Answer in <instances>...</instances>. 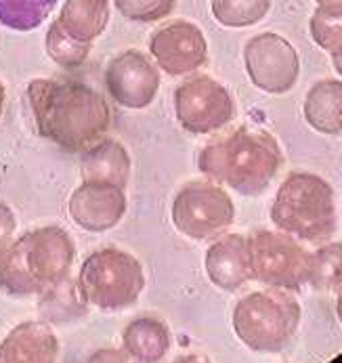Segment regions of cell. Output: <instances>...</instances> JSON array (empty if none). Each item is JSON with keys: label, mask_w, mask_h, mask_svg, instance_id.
<instances>
[{"label": "cell", "mask_w": 342, "mask_h": 363, "mask_svg": "<svg viewBox=\"0 0 342 363\" xmlns=\"http://www.w3.org/2000/svg\"><path fill=\"white\" fill-rule=\"evenodd\" d=\"M26 97L38 135L67 154L87 152L111 126L109 104L84 82L36 78Z\"/></svg>", "instance_id": "cell-1"}, {"label": "cell", "mask_w": 342, "mask_h": 363, "mask_svg": "<svg viewBox=\"0 0 342 363\" xmlns=\"http://www.w3.org/2000/svg\"><path fill=\"white\" fill-rule=\"evenodd\" d=\"M282 162V147L271 133L240 126L208 143L197 156V168L210 181L254 198L267 191Z\"/></svg>", "instance_id": "cell-2"}, {"label": "cell", "mask_w": 342, "mask_h": 363, "mask_svg": "<svg viewBox=\"0 0 342 363\" xmlns=\"http://www.w3.org/2000/svg\"><path fill=\"white\" fill-rule=\"evenodd\" d=\"M74 257L76 246L65 229H32L0 250V292L15 298L40 296L70 277Z\"/></svg>", "instance_id": "cell-3"}, {"label": "cell", "mask_w": 342, "mask_h": 363, "mask_svg": "<svg viewBox=\"0 0 342 363\" xmlns=\"http://www.w3.org/2000/svg\"><path fill=\"white\" fill-rule=\"evenodd\" d=\"M271 220L298 242H328L338 225L332 185L313 172L288 174L275 194Z\"/></svg>", "instance_id": "cell-4"}, {"label": "cell", "mask_w": 342, "mask_h": 363, "mask_svg": "<svg viewBox=\"0 0 342 363\" xmlns=\"http://www.w3.org/2000/svg\"><path fill=\"white\" fill-rule=\"evenodd\" d=\"M233 330L250 351L280 353L300 323V305L288 290L267 288L250 292L233 309Z\"/></svg>", "instance_id": "cell-5"}, {"label": "cell", "mask_w": 342, "mask_h": 363, "mask_svg": "<svg viewBox=\"0 0 342 363\" xmlns=\"http://www.w3.org/2000/svg\"><path fill=\"white\" fill-rule=\"evenodd\" d=\"M76 284L87 305L118 313L133 307L143 294L145 271L126 250L99 248L80 264Z\"/></svg>", "instance_id": "cell-6"}, {"label": "cell", "mask_w": 342, "mask_h": 363, "mask_svg": "<svg viewBox=\"0 0 342 363\" xmlns=\"http://www.w3.org/2000/svg\"><path fill=\"white\" fill-rule=\"evenodd\" d=\"M252 279L267 288L300 290L309 279L311 252L284 231H256L248 238Z\"/></svg>", "instance_id": "cell-7"}, {"label": "cell", "mask_w": 342, "mask_h": 363, "mask_svg": "<svg viewBox=\"0 0 342 363\" xmlns=\"http://www.w3.org/2000/svg\"><path fill=\"white\" fill-rule=\"evenodd\" d=\"M172 225L189 240H210L236 220V204L214 181H194L179 189L170 208Z\"/></svg>", "instance_id": "cell-8"}, {"label": "cell", "mask_w": 342, "mask_h": 363, "mask_svg": "<svg viewBox=\"0 0 342 363\" xmlns=\"http://www.w3.org/2000/svg\"><path fill=\"white\" fill-rule=\"evenodd\" d=\"M175 116L183 130L212 135L236 118V101L227 86L206 74L187 78L175 89Z\"/></svg>", "instance_id": "cell-9"}, {"label": "cell", "mask_w": 342, "mask_h": 363, "mask_svg": "<svg viewBox=\"0 0 342 363\" xmlns=\"http://www.w3.org/2000/svg\"><path fill=\"white\" fill-rule=\"evenodd\" d=\"M244 65L250 82L269 95L288 93L300 76L298 52L275 32L256 34L246 43Z\"/></svg>", "instance_id": "cell-10"}, {"label": "cell", "mask_w": 342, "mask_h": 363, "mask_svg": "<svg viewBox=\"0 0 342 363\" xmlns=\"http://www.w3.org/2000/svg\"><path fill=\"white\" fill-rule=\"evenodd\" d=\"M105 91L111 101L126 109H145L160 91V67L139 49L116 55L103 74Z\"/></svg>", "instance_id": "cell-11"}, {"label": "cell", "mask_w": 342, "mask_h": 363, "mask_svg": "<svg viewBox=\"0 0 342 363\" xmlns=\"http://www.w3.org/2000/svg\"><path fill=\"white\" fill-rule=\"evenodd\" d=\"M149 52L164 74L179 78L206 65L208 43L199 26L187 19H177L151 34Z\"/></svg>", "instance_id": "cell-12"}, {"label": "cell", "mask_w": 342, "mask_h": 363, "mask_svg": "<svg viewBox=\"0 0 342 363\" xmlns=\"http://www.w3.org/2000/svg\"><path fill=\"white\" fill-rule=\"evenodd\" d=\"M126 206V189L107 181H82L67 202V212L80 229L103 233L124 218Z\"/></svg>", "instance_id": "cell-13"}, {"label": "cell", "mask_w": 342, "mask_h": 363, "mask_svg": "<svg viewBox=\"0 0 342 363\" xmlns=\"http://www.w3.org/2000/svg\"><path fill=\"white\" fill-rule=\"evenodd\" d=\"M204 269L216 288L225 292L240 290L252 279L248 238L242 233H227L214 240L206 250Z\"/></svg>", "instance_id": "cell-14"}, {"label": "cell", "mask_w": 342, "mask_h": 363, "mask_svg": "<svg viewBox=\"0 0 342 363\" xmlns=\"http://www.w3.org/2000/svg\"><path fill=\"white\" fill-rule=\"evenodd\" d=\"M0 363H59V340L47 321H23L0 342Z\"/></svg>", "instance_id": "cell-15"}, {"label": "cell", "mask_w": 342, "mask_h": 363, "mask_svg": "<svg viewBox=\"0 0 342 363\" xmlns=\"http://www.w3.org/2000/svg\"><path fill=\"white\" fill-rule=\"evenodd\" d=\"M82 181H107L126 189L131 179V156L116 139L103 137L80 156Z\"/></svg>", "instance_id": "cell-16"}, {"label": "cell", "mask_w": 342, "mask_h": 363, "mask_svg": "<svg viewBox=\"0 0 342 363\" xmlns=\"http://www.w3.org/2000/svg\"><path fill=\"white\" fill-rule=\"evenodd\" d=\"M80 45H93L109 23V0H65L55 19Z\"/></svg>", "instance_id": "cell-17"}, {"label": "cell", "mask_w": 342, "mask_h": 363, "mask_svg": "<svg viewBox=\"0 0 342 363\" xmlns=\"http://www.w3.org/2000/svg\"><path fill=\"white\" fill-rule=\"evenodd\" d=\"M304 120L307 124L321 133L336 137L342 135V82L341 80H319L304 97Z\"/></svg>", "instance_id": "cell-18"}, {"label": "cell", "mask_w": 342, "mask_h": 363, "mask_svg": "<svg viewBox=\"0 0 342 363\" xmlns=\"http://www.w3.org/2000/svg\"><path fill=\"white\" fill-rule=\"evenodd\" d=\"M172 338L164 321L139 317L122 332V349L139 363H160L170 351Z\"/></svg>", "instance_id": "cell-19"}, {"label": "cell", "mask_w": 342, "mask_h": 363, "mask_svg": "<svg viewBox=\"0 0 342 363\" xmlns=\"http://www.w3.org/2000/svg\"><path fill=\"white\" fill-rule=\"evenodd\" d=\"M87 309V303L78 290L76 281L63 279L49 292L40 294V315L47 323H65L80 317Z\"/></svg>", "instance_id": "cell-20"}, {"label": "cell", "mask_w": 342, "mask_h": 363, "mask_svg": "<svg viewBox=\"0 0 342 363\" xmlns=\"http://www.w3.org/2000/svg\"><path fill=\"white\" fill-rule=\"evenodd\" d=\"M313 43L332 59L342 57V0L317 4L309 21Z\"/></svg>", "instance_id": "cell-21"}, {"label": "cell", "mask_w": 342, "mask_h": 363, "mask_svg": "<svg viewBox=\"0 0 342 363\" xmlns=\"http://www.w3.org/2000/svg\"><path fill=\"white\" fill-rule=\"evenodd\" d=\"M59 0H0V23L15 32H32L45 23Z\"/></svg>", "instance_id": "cell-22"}, {"label": "cell", "mask_w": 342, "mask_h": 363, "mask_svg": "<svg viewBox=\"0 0 342 363\" xmlns=\"http://www.w3.org/2000/svg\"><path fill=\"white\" fill-rule=\"evenodd\" d=\"M309 286L315 290H338L342 286V244L328 242L311 252Z\"/></svg>", "instance_id": "cell-23"}, {"label": "cell", "mask_w": 342, "mask_h": 363, "mask_svg": "<svg viewBox=\"0 0 342 363\" xmlns=\"http://www.w3.org/2000/svg\"><path fill=\"white\" fill-rule=\"evenodd\" d=\"M271 0H210L212 17L225 28H250L267 17Z\"/></svg>", "instance_id": "cell-24"}, {"label": "cell", "mask_w": 342, "mask_h": 363, "mask_svg": "<svg viewBox=\"0 0 342 363\" xmlns=\"http://www.w3.org/2000/svg\"><path fill=\"white\" fill-rule=\"evenodd\" d=\"M45 49H47V55L50 57V61H55L59 67L76 69V67H80L87 61L93 45L76 43L74 38H70L61 30V26L57 21H53L49 26V30H47V36H45Z\"/></svg>", "instance_id": "cell-25"}, {"label": "cell", "mask_w": 342, "mask_h": 363, "mask_svg": "<svg viewBox=\"0 0 342 363\" xmlns=\"http://www.w3.org/2000/svg\"><path fill=\"white\" fill-rule=\"evenodd\" d=\"M177 0H114L118 13L135 23H153L175 11Z\"/></svg>", "instance_id": "cell-26"}, {"label": "cell", "mask_w": 342, "mask_h": 363, "mask_svg": "<svg viewBox=\"0 0 342 363\" xmlns=\"http://www.w3.org/2000/svg\"><path fill=\"white\" fill-rule=\"evenodd\" d=\"M15 229H17V218H15L13 210L0 202V250L11 244Z\"/></svg>", "instance_id": "cell-27"}, {"label": "cell", "mask_w": 342, "mask_h": 363, "mask_svg": "<svg viewBox=\"0 0 342 363\" xmlns=\"http://www.w3.org/2000/svg\"><path fill=\"white\" fill-rule=\"evenodd\" d=\"M87 363H139L135 362L124 349L120 351V349H101L97 353H93Z\"/></svg>", "instance_id": "cell-28"}, {"label": "cell", "mask_w": 342, "mask_h": 363, "mask_svg": "<svg viewBox=\"0 0 342 363\" xmlns=\"http://www.w3.org/2000/svg\"><path fill=\"white\" fill-rule=\"evenodd\" d=\"M172 363H212L206 355H199V353H187V355H181L179 359H175Z\"/></svg>", "instance_id": "cell-29"}, {"label": "cell", "mask_w": 342, "mask_h": 363, "mask_svg": "<svg viewBox=\"0 0 342 363\" xmlns=\"http://www.w3.org/2000/svg\"><path fill=\"white\" fill-rule=\"evenodd\" d=\"M336 313H338V319L342 323V286L336 290Z\"/></svg>", "instance_id": "cell-30"}, {"label": "cell", "mask_w": 342, "mask_h": 363, "mask_svg": "<svg viewBox=\"0 0 342 363\" xmlns=\"http://www.w3.org/2000/svg\"><path fill=\"white\" fill-rule=\"evenodd\" d=\"M4 99H6V93H4V84L0 82V118H2V111H4Z\"/></svg>", "instance_id": "cell-31"}, {"label": "cell", "mask_w": 342, "mask_h": 363, "mask_svg": "<svg viewBox=\"0 0 342 363\" xmlns=\"http://www.w3.org/2000/svg\"><path fill=\"white\" fill-rule=\"evenodd\" d=\"M332 63H334V69L338 72L342 76V57H336V59H332Z\"/></svg>", "instance_id": "cell-32"}, {"label": "cell", "mask_w": 342, "mask_h": 363, "mask_svg": "<svg viewBox=\"0 0 342 363\" xmlns=\"http://www.w3.org/2000/svg\"><path fill=\"white\" fill-rule=\"evenodd\" d=\"M317 4H326V2H336V0H315Z\"/></svg>", "instance_id": "cell-33"}]
</instances>
